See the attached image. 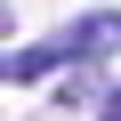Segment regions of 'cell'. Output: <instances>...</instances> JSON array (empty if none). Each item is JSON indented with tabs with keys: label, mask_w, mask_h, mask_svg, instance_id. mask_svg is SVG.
I'll return each instance as SVG.
<instances>
[{
	"label": "cell",
	"mask_w": 121,
	"mask_h": 121,
	"mask_svg": "<svg viewBox=\"0 0 121 121\" xmlns=\"http://www.w3.org/2000/svg\"><path fill=\"white\" fill-rule=\"evenodd\" d=\"M97 121H121V81H113V89L97 97Z\"/></svg>",
	"instance_id": "cell-4"
},
{
	"label": "cell",
	"mask_w": 121,
	"mask_h": 121,
	"mask_svg": "<svg viewBox=\"0 0 121 121\" xmlns=\"http://www.w3.org/2000/svg\"><path fill=\"white\" fill-rule=\"evenodd\" d=\"M56 97H65V105H89V97H97V73H89V65H73V81L56 89Z\"/></svg>",
	"instance_id": "cell-3"
},
{
	"label": "cell",
	"mask_w": 121,
	"mask_h": 121,
	"mask_svg": "<svg viewBox=\"0 0 121 121\" xmlns=\"http://www.w3.org/2000/svg\"><path fill=\"white\" fill-rule=\"evenodd\" d=\"M40 73H73L65 32H56V40H32V48H16V56H0V81H8V89H32Z\"/></svg>",
	"instance_id": "cell-2"
},
{
	"label": "cell",
	"mask_w": 121,
	"mask_h": 121,
	"mask_svg": "<svg viewBox=\"0 0 121 121\" xmlns=\"http://www.w3.org/2000/svg\"><path fill=\"white\" fill-rule=\"evenodd\" d=\"M65 48H73V65H105L121 48V8H89L81 24H65Z\"/></svg>",
	"instance_id": "cell-1"
}]
</instances>
